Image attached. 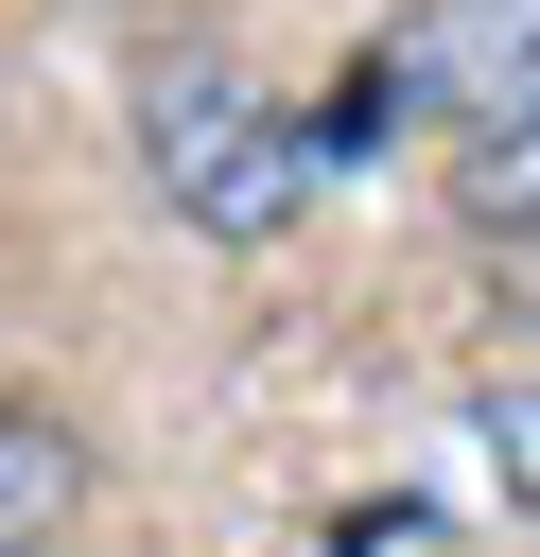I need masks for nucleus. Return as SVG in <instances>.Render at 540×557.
<instances>
[{"instance_id":"1","label":"nucleus","mask_w":540,"mask_h":557,"mask_svg":"<svg viewBox=\"0 0 540 557\" xmlns=\"http://www.w3.org/2000/svg\"><path fill=\"white\" fill-rule=\"evenodd\" d=\"M139 174H157L174 226H209V244H279L296 191H314V139H296L244 70H157V87H139Z\"/></svg>"},{"instance_id":"2","label":"nucleus","mask_w":540,"mask_h":557,"mask_svg":"<svg viewBox=\"0 0 540 557\" xmlns=\"http://www.w3.org/2000/svg\"><path fill=\"white\" fill-rule=\"evenodd\" d=\"M366 87H383V104H435V122H470V139H505V122L540 104V0H418V17L366 52Z\"/></svg>"},{"instance_id":"3","label":"nucleus","mask_w":540,"mask_h":557,"mask_svg":"<svg viewBox=\"0 0 540 557\" xmlns=\"http://www.w3.org/2000/svg\"><path fill=\"white\" fill-rule=\"evenodd\" d=\"M70 522H87V453H70L52 418H17V400H0V557H52Z\"/></svg>"},{"instance_id":"4","label":"nucleus","mask_w":540,"mask_h":557,"mask_svg":"<svg viewBox=\"0 0 540 557\" xmlns=\"http://www.w3.org/2000/svg\"><path fill=\"white\" fill-rule=\"evenodd\" d=\"M453 209H470L488 244H523V226H540V104H523L505 139H470V157H453Z\"/></svg>"},{"instance_id":"5","label":"nucleus","mask_w":540,"mask_h":557,"mask_svg":"<svg viewBox=\"0 0 540 557\" xmlns=\"http://www.w3.org/2000/svg\"><path fill=\"white\" fill-rule=\"evenodd\" d=\"M470 453L505 470V505L540 522V383H470Z\"/></svg>"},{"instance_id":"6","label":"nucleus","mask_w":540,"mask_h":557,"mask_svg":"<svg viewBox=\"0 0 540 557\" xmlns=\"http://www.w3.org/2000/svg\"><path fill=\"white\" fill-rule=\"evenodd\" d=\"M488 296H505V313L540 331V226H523V244H488Z\"/></svg>"}]
</instances>
